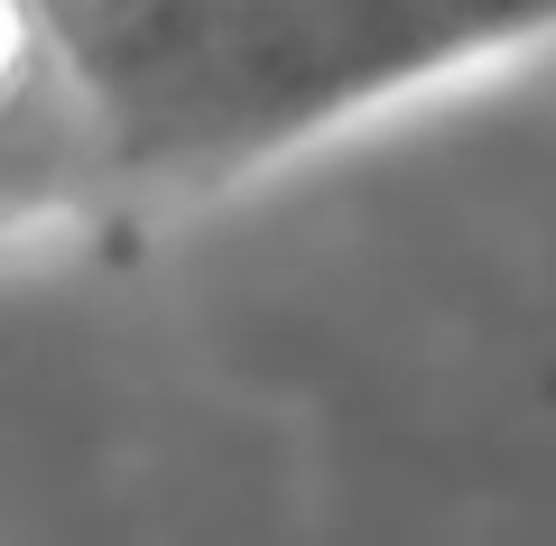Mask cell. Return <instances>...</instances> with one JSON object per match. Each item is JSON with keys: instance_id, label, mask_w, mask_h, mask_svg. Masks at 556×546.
Instances as JSON below:
<instances>
[{"instance_id": "cell-1", "label": "cell", "mask_w": 556, "mask_h": 546, "mask_svg": "<svg viewBox=\"0 0 556 546\" xmlns=\"http://www.w3.org/2000/svg\"><path fill=\"white\" fill-rule=\"evenodd\" d=\"M28 47H38V38H28V10H20V0H0V102L20 93V75H28Z\"/></svg>"}]
</instances>
